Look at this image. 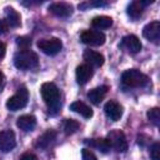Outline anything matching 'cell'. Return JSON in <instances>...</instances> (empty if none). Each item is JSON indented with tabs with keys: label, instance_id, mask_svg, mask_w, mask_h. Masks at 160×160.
<instances>
[{
	"label": "cell",
	"instance_id": "5",
	"mask_svg": "<svg viewBox=\"0 0 160 160\" xmlns=\"http://www.w3.org/2000/svg\"><path fill=\"white\" fill-rule=\"evenodd\" d=\"M38 48L46 55H56L61 48L62 42L58 38H50V39H41L38 41Z\"/></svg>",
	"mask_w": 160,
	"mask_h": 160
},
{
	"label": "cell",
	"instance_id": "10",
	"mask_svg": "<svg viewBox=\"0 0 160 160\" xmlns=\"http://www.w3.org/2000/svg\"><path fill=\"white\" fill-rule=\"evenodd\" d=\"M49 11L58 18H69L72 14V6L68 2H52L49 5Z\"/></svg>",
	"mask_w": 160,
	"mask_h": 160
},
{
	"label": "cell",
	"instance_id": "3",
	"mask_svg": "<svg viewBox=\"0 0 160 160\" xmlns=\"http://www.w3.org/2000/svg\"><path fill=\"white\" fill-rule=\"evenodd\" d=\"M121 81L128 88H142L149 82V78L142 74L140 70L129 69L122 72Z\"/></svg>",
	"mask_w": 160,
	"mask_h": 160
},
{
	"label": "cell",
	"instance_id": "9",
	"mask_svg": "<svg viewBox=\"0 0 160 160\" xmlns=\"http://www.w3.org/2000/svg\"><path fill=\"white\" fill-rule=\"evenodd\" d=\"M142 35L149 41L158 44L160 40V22L159 21H151L146 24L142 29Z\"/></svg>",
	"mask_w": 160,
	"mask_h": 160
},
{
	"label": "cell",
	"instance_id": "27",
	"mask_svg": "<svg viewBox=\"0 0 160 160\" xmlns=\"http://www.w3.org/2000/svg\"><path fill=\"white\" fill-rule=\"evenodd\" d=\"M81 156H82V160H98L95 154L89 149H82L81 150Z\"/></svg>",
	"mask_w": 160,
	"mask_h": 160
},
{
	"label": "cell",
	"instance_id": "4",
	"mask_svg": "<svg viewBox=\"0 0 160 160\" xmlns=\"http://www.w3.org/2000/svg\"><path fill=\"white\" fill-rule=\"evenodd\" d=\"M28 99H29L28 89L25 86H21V88L18 89V91H16L15 95H12L11 98L8 99L6 108L10 111H18V110H20V109H22V108L26 106Z\"/></svg>",
	"mask_w": 160,
	"mask_h": 160
},
{
	"label": "cell",
	"instance_id": "16",
	"mask_svg": "<svg viewBox=\"0 0 160 160\" xmlns=\"http://www.w3.org/2000/svg\"><path fill=\"white\" fill-rule=\"evenodd\" d=\"M108 90H109V88H108L106 85L95 88V89H92V90H90V91L88 92V98H89V100H90L92 104L98 105V104H100L101 100L105 98Z\"/></svg>",
	"mask_w": 160,
	"mask_h": 160
},
{
	"label": "cell",
	"instance_id": "31",
	"mask_svg": "<svg viewBox=\"0 0 160 160\" xmlns=\"http://www.w3.org/2000/svg\"><path fill=\"white\" fill-rule=\"evenodd\" d=\"M2 80H4V74H2L1 70H0V85L2 84Z\"/></svg>",
	"mask_w": 160,
	"mask_h": 160
},
{
	"label": "cell",
	"instance_id": "1",
	"mask_svg": "<svg viewBox=\"0 0 160 160\" xmlns=\"http://www.w3.org/2000/svg\"><path fill=\"white\" fill-rule=\"evenodd\" d=\"M41 98L45 104L49 106V112L56 114L61 106L60 104V92L58 86L54 82H44L40 89Z\"/></svg>",
	"mask_w": 160,
	"mask_h": 160
},
{
	"label": "cell",
	"instance_id": "20",
	"mask_svg": "<svg viewBox=\"0 0 160 160\" xmlns=\"http://www.w3.org/2000/svg\"><path fill=\"white\" fill-rule=\"evenodd\" d=\"M70 110L80 114L81 116H84L85 119H90L92 116V110L90 106H88L85 102L82 101H74L71 105H70Z\"/></svg>",
	"mask_w": 160,
	"mask_h": 160
},
{
	"label": "cell",
	"instance_id": "29",
	"mask_svg": "<svg viewBox=\"0 0 160 160\" xmlns=\"http://www.w3.org/2000/svg\"><path fill=\"white\" fill-rule=\"evenodd\" d=\"M20 160H38V158H36V155H34L31 152H25L21 155Z\"/></svg>",
	"mask_w": 160,
	"mask_h": 160
},
{
	"label": "cell",
	"instance_id": "2",
	"mask_svg": "<svg viewBox=\"0 0 160 160\" xmlns=\"http://www.w3.org/2000/svg\"><path fill=\"white\" fill-rule=\"evenodd\" d=\"M14 64L19 70H32L39 65L38 55L31 50H20L14 58Z\"/></svg>",
	"mask_w": 160,
	"mask_h": 160
},
{
	"label": "cell",
	"instance_id": "6",
	"mask_svg": "<svg viewBox=\"0 0 160 160\" xmlns=\"http://www.w3.org/2000/svg\"><path fill=\"white\" fill-rule=\"evenodd\" d=\"M111 145V148H114L118 152H125L128 150V141L125 138V134L120 130H112L109 132L108 138H106Z\"/></svg>",
	"mask_w": 160,
	"mask_h": 160
},
{
	"label": "cell",
	"instance_id": "7",
	"mask_svg": "<svg viewBox=\"0 0 160 160\" xmlns=\"http://www.w3.org/2000/svg\"><path fill=\"white\" fill-rule=\"evenodd\" d=\"M105 35L104 32L99 31V30H85L80 34V40L86 44V45H91V46H100L105 42Z\"/></svg>",
	"mask_w": 160,
	"mask_h": 160
},
{
	"label": "cell",
	"instance_id": "23",
	"mask_svg": "<svg viewBox=\"0 0 160 160\" xmlns=\"http://www.w3.org/2000/svg\"><path fill=\"white\" fill-rule=\"evenodd\" d=\"M79 122L74 119H68L65 120V124H64V131L66 135H71L74 132H76L79 130Z\"/></svg>",
	"mask_w": 160,
	"mask_h": 160
},
{
	"label": "cell",
	"instance_id": "19",
	"mask_svg": "<svg viewBox=\"0 0 160 160\" xmlns=\"http://www.w3.org/2000/svg\"><path fill=\"white\" fill-rule=\"evenodd\" d=\"M85 142H86L88 145H90L91 148H95V149H98L99 151H101V152H104V154H106V152L111 149V145H110L109 140L105 139V138L89 139V140H86Z\"/></svg>",
	"mask_w": 160,
	"mask_h": 160
},
{
	"label": "cell",
	"instance_id": "11",
	"mask_svg": "<svg viewBox=\"0 0 160 160\" xmlns=\"http://www.w3.org/2000/svg\"><path fill=\"white\" fill-rule=\"evenodd\" d=\"M104 111H105V115L111 120V121H118L121 115H122V108L121 105L115 101V100H110L105 104L104 106Z\"/></svg>",
	"mask_w": 160,
	"mask_h": 160
},
{
	"label": "cell",
	"instance_id": "25",
	"mask_svg": "<svg viewBox=\"0 0 160 160\" xmlns=\"http://www.w3.org/2000/svg\"><path fill=\"white\" fill-rule=\"evenodd\" d=\"M16 44L21 50H28L31 45V39L29 36H19L16 39Z\"/></svg>",
	"mask_w": 160,
	"mask_h": 160
},
{
	"label": "cell",
	"instance_id": "24",
	"mask_svg": "<svg viewBox=\"0 0 160 160\" xmlns=\"http://www.w3.org/2000/svg\"><path fill=\"white\" fill-rule=\"evenodd\" d=\"M146 115H148V119L150 120V122H152L155 126H159V124H160V110H159V108L150 109L146 112Z\"/></svg>",
	"mask_w": 160,
	"mask_h": 160
},
{
	"label": "cell",
	"instance_id": "30",
	"mask_svg": "<svg viewBox=\"0 0 160 160\" xmlns=\"http://www.w3.org/2000/svg\"><path fill=\"white\" fill-rule=\"evenodd\" d=\"M5 52H6V46H5V44H4V42H1V41H0V59H1V58H4Z\"/></svg>",
	"mask_w": 160,
	"mask_h": 160
},
{
	"label": "cell",
	"instance_id": "14",
	"mask_svg": "<svg viewBox=\"0 0 160 160\" xmlns=\"http://www.w3.org/2000/svg\"><path fill=\"white\" fill-rule=\"evenodd\" d=\"M84 59L88 64H90V66H95V68H100L104 64V56L94 50H85L84 51Z\"/></svg>",
	"mask_w": 160,
	"mask_h": 160
},
{
	"label": "cell",
	"instance_id": "21",
	"mask_svg": "<svg viewBox=\"0 0 160 160\" xmlns=\"http://www.w3.org/2000/svg\"><path fill=\"white\" fill-rule=\"evenodd\" d=\"M144 8H145V6H144V4H142L141 0L132 1V2H130V5L128 6V15H129L131 19L136 20V19H139V18L142 15Z\"/></svg>",
	"mask_w": 160,
	"mask_h": 160
},
{
	"label": "cell",
	"instance_id": "8",
	"mask_svg": "<svg viewBox=\"0 0 160 160\" xmlns=\"http://www.w3.org/2000/svg\"><path fill=\"white\" fill-rule=\"evenodd\" d=\"M16 145L15 140V134L12 130H2L0 131V150L2 152H9L11 151Z\"/></svg>",
	"mask_w": 160,
	"mask_h": 160
},
{
	"label": "cell",
	"instance_id": "18",
	"mask_svg": "<svg viewBox=\"0 0 160 160\" xmlns=\"http://www.w3.org/2000/svg\"><path fill=\"white\" fill-rule=\"evenodd\" d=\"M55 139H56V132L54 130H48L41 136H39V139L36 140V146L40 149H46L54 142Z\"/></svg>",
	"mask_w": 160,
	"mask_h": 160
},
{
	"label": "cell",
	"instance_id": "12",
	"mask_svg": "<svg viewBox=\"0 0 160 160\" xmlns=\"http://www.w3.org/2000/svg\"><path fill=\"white\" fill-rule=\"evenodd\" d=\"M92 74H94V72H92V68H91L90 65H88V64L79 65V66L76 68V72H75L78 84H80V85L86 84V82L91 79Z\"/></svg>",
	"mask_w": 160,
	"mask_h": 160
},
{
	"label": "cell",
	"instance_id": "13",
	"mask_svg": "<svg viewBox=\"0 0 160 160\" xmlns=\"http://www.w3.org/2000/svg\"><path fill=\"white\" fill-rule=\"evenodd\" d=\"M121 46H124L128 51L132 52V54H136L141 50V42L139 40L138 36L135 35H126L122 38L121 40Z\"/></svg>",
	"mask_w": 160,
	"mask_h": 160
},
{
	"label": "cell",
	"instance_id": "15",
	"mask_svg": "<svg viewBox=\"0 0 160 160\" xmlns=\"http://www.w3.org/2000/svg\"><path fill=\"white\" fill-rule=\"evenodd\" d=\"M6 24L9 28H19L21 21H20V14L14 9V8H5V19Z\"/></svg>",
	"mask_w": 160,
	"mask_h": 160
},
{
	"label": "cell",
	"instance_id": "22",
	"mask_svg": "<svg viewBox=\"0 0 160 160\" xmlns=\"http://www.w3.org/2000/svg\"><path fill=\"white\" fill-rule=\"evenodd\" d=\"M91 25L96 29H109L112 25V19L110 16H96L91 20Z\"/></svg>",
	"mask_w": 160,
	"mask_h": 160
},
{
	"label": "cell",
	"instance_id": "26",
	"mask_svg": "<svg viewBox=\"0 0 160 160\" xmlns=\"http://www.w3.org/2000/svg\"><path fill=\"white\" fill-rule=\"evenodd\" d=\"M150 158L151 160H160V142H154L150 148Z\"/></svg>",
	"mask_w": 160,
	"mask_h": 160
},
{
	"label": "cell",
	"instance_id": "28",
	"mask_svg": "<svg viewBox=\"0 0 160 160\" xmlns=\"http://www.w3.org/2000/svg\"><path fill=\"white\" fill-rule=\"evenodd\" d=\"M8 30H9V25L6 24V21H5V20L0 19V35H2V34H5V32H8Z\"/></svg>",
	"mask_w": 160,
	"mask_h": 160
},
{
	"label": "cell",
	"instance_id": "17",
	"mask_svg": "<svg viewBox=\"0 0 160 160\" xmlns=\"http://www.w3.org/2000/svg\"><path fill=\"white\" fill-rule=\"evenodd\" d=\"M16 125L22 131H31L36 126V119L32 115H22L16 120Z\"/></svg>",
	"mask_w": 160,
	"mask_h": 160
}]
</instances>
